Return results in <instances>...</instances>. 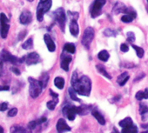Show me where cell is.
<instances>
[{"label": "cell", "instance_id": "26", "mask_svg": "<svg viewBox=\"0 0 148 133\" xmlns=\"http://www.w3.org/2000/svg\"><path fill=\"white\" fill-rule=\"evenodd\" d=\"M54 85H56L57 88L62 90L64 86V79L63 78H60V77H58L54 79Z\"/></svg>", "mask_w": 148, "mask_h": 133}, {"label": "cell", "instance_id": "12", "mask_svg": "<svg viewBox=\"0 0 148 133\" xmlns=\"http://www.w3.org/2000/svg\"><path fill=\"white\" fill-rule=\"evenodd\" d=\"M56 128H57V130H58V133H64V132H66V131H70L71 130V128L66 123L65 120L63 119V118H60L58 121L57 125H56Z\"/></svg>", "mask_w": 148, "mask_h": 133}, {"label": "cell", "instance_id": "6", "mask_svg": "<svg viewBox=\"0 0 148 133\" xmlns=\"http://www.w3.org/2000/svg\"><path fill=\"white\" fill-rule=\"evenodd\" d=\"M0 59H1V62H9L12 63V64H17L18 63H22L24 62V58L22 59H18L17 57L12 55L8 50H3L1 51V54H0Z\"/></svg>", "mask_w": 148, "mask_h": 133}, {"label": "cell", "instance_id": "37", "mask_svg": "<svg viewBox=\"0 0 148 133\" xmlns=\"http://www.w3.org/2000/svg\"><path fill=\"white\" fill-rule=\"evenodd\" d=\"M17 114H18V109L17 108H12L8 112V117H15Z\"/></svg>", "mask_w": 148, "mask_h": 133}, {"label": "cell", "instance_id": "25", "mask_svg": "<svg viewBox=\"0 0 148 133\" xmlns=\"http://www.w3.org/2000/svg\"><path fill=\"white\" fill-rule=\"evenodd\" d=\"M96 68H97V70L99 71V72H100L104 77H106V78H107L108 79H111V76L108 74V72H106V70L105 69V67L102 65V64H97L96 65Z\"/></svg>", "mask_w": 148, "mask_h": 133}, {"label": "cell", "instance_id": "2", "mask_svg": "<svg viewBox=\"0 0 148 133\" xmlns=\"http://www.w3.org/2000/svg\"><path fill=\"white\" fill-rule=\"evenodd\" d=\"M52 5L51 0H40L38 8H37V19L38 21L41 22L44 19V15L49 12Z\"/></svg>", "mask_w": 148, "mask_h": 133}, {"label": "cell", "instance_id": "11", "mask_svg": "<svg viewBox=\"0 0 148 133\" xmlns=\"http://www.w3.org/2000/svg\"><path fill=\"white\" fill-rule=\"evenodd\" d=\"M32 14L29 11H24L19 17V22L22 25H28L32 22Z\"/></svg>", "mask_w": 148, "mask_h": 133}, {"label": "cell", "instance_id": "44", "mask_svg": "<svg viewBox=\"0 0 148 133\" xmlns=\"http://www.w3.org/2000/svg\"><path fill=\"white\" fill-rule=\"evenodd\" d=\"M144 92H145V99H148V88H146L144 91Z\"/></svg>", "mask_w": 148, "mask_h": 133}, {"label": "cell", "instance_id": "28", "mask_svg": "<svg viewBox=\"0 0 148 133\" xmlns=\"http://www.w3.org/2000/svg\"><path fill=\"white\" fill-rule=\"evenodd\" d=\"M33 47V39L32 38H28L23 44H22V48L25 50H30Z\"/></svg>", "mask_w": 148, "mask_h": 133}, {"label": "cell", "instance_id": "3", "mask_svg": "<svg viewBox=\"0 0 148 133\" xmlns=\"http://www.w3.org/2000/svg\"><path fill=\"white\" fill-rule=\"evenodd\" d=\"M28 80L30 83V88H29L30 95L32 98H37L40 95V93L42 92V90L44 88L39 80L34 79L32 78H29Z\"/></svg>", "mask_w": 148, "mask_h": 133}, {"label": "cell", "instance_id": "42", "mask_svg": "<svg viewBox=\"0 0 148 133\" xmlns=\"http://www.w3.org/2000/svg\"><path fill=\"white\" fill-rule=\"evenodd\" d=\"M26 33H27V32H26L25 31H24L23 32H21V33L18 35V38H18V40H21V39H23V38H24V37L26 35Z\"/></svg>", "mask_w": 148, "mask_h": 133}, {"label": "cell", "instance_id": "19", "mask_svg": "<svg viewBox=\"0 0 148 133\" xmlns=\"http://www.w3.org/2000/svg\"><path fill=\"white\" fill-rule=\"evenodd\" d=\"M45 121H47V118L45 117H41V118H39V119H38V120L31 121V122L28 123V128H30V129L32 130H34L38 125H39V124L45 123Z\"/></svg>", "mask_w": 148, "mask_h": 133}, {"label": "cell", "instance_id": "4", "mask_svg": "<svg viewBox=\"0 0 148 133\" xmlns=\"http://www.w3.org/2000/svg\"><path fill=\"white\" fill-rule=\"evenodd\" d=\"M63 114L70 120L72 121L75 119L76 115L77 114H81V106H74V105H71V104H67L64 105L63 107Z\"/></svg>", "mask_w": 148, "mask_h": 133}, {"label": "cell", "instance_id": "33", "mask_svg": "<svg viewBox=\"0 0 148 133\" xmlns=\"http://www.w3.org/2000/svg\"><path fill=\"white\" fill-rule=\"evenodd\" d=\"M58 103V98H54L53 100H51L49 102H47V108L51 110H53L57 105V104Z\"/></svg>", "mask_w": 148, "mask_h": 133}, {"label": "cell", "instance_id": "20", "mask_svg": "<svg viewBox=\"0 0 148 133\" xmlns=\"http://www.w3.org/2000/svg\"><path fill=\"white\" fill-rule=\"evenodd\" d=\"M128 79H129V76L127 72H124L121 75H119V77L118 78V83L120 86H124L125 84L128 81Z\"/></svg>", "mask_w": 148, "mask_h": 133}, {"label": "cell", "instance_id": "16", "mask_svg": "<svg viewBox=\"0 0 148 133\" xmlns=\"http://www.w3.org/2000/svg\"><path fill=\"white\" fill-rule=\"evenodd\" d=\"M70 32L71 33L72 36L78 37V35L79 33V25L77 23V20L72 19L71 21V24H70Z\"/></svg>", "mask_w": 148, "mask_h": 133}, {"label": "cell", "instance_id": "41", "mask_svg": "<svg viewBox=\"0 0 148 133\" xmlns=\"http://www.w3.org/2000/svg\"><path fill=\"white\" fill-rule=\"evenodd\" d=\"M10 90V87L8 85H0V91H9Z\"/></svg>", "mask_w": 148, "mask_h": 133}, {"label": "cell", "instance_id": "45", "mask_svg": "<svg viewBox=\"0 0 148 133\" xmlns=\"http://www.w3.org/2000/svg\"><path fill=\"white\" fill-rule=\"evenodd\" d=\"M3 62H0V76L2 75V72H3Z\"/></svg>", "mask_w": 148, "mask_h": 133}, {"label": "cell", "instance_id": "14", "mask_svg": "<svg viewBox=\"0 0 148 133\" xmlns=\"http://www.w3.org/2000/svg\"><path fill=\"white\" fill-rule=\"evenodd\" d=\"M44 40L45 42V44H46L47 49L49 50V51H51V52L55 51V50H56V44H55L54 41L52 40V38H51V36L48 35V34H45L44 36Z\"/></svg>", "mask_w": 148, "mask_h": 133}, {"label": "cell", "instance_id": "7", "mask_svg": "<svg viewBox=\"0 0 148 133\" xmlns=\"http://www.w3.org/2000/svg\"><path fill=\"white\" fill-rule=\"evenodd\" d=\"M94 38V30L92 27H87L83 34V38H82V44L86 48L89 49L90 45L93 40Z\"/></svg>", "mask_w": 148, "mask_h": 133}, {"label": "cell", "instance_id": "38", "mask_svg": "<svg viewBox=\"0 0 148 133\" xmlns=\"http://www.w3.org/2000/svg\"><path fill=\"white\" fill-rule=\"evenodd\" d=\"M8 109V103L4 102L2 104H0V111H5Z\"/></svg>", "mask_w": 148, "mask_h": 133}, {"label": "cell", "instance_id": "5", "mask_svg": "<svg viewBox=\"0 0 148 133\" xmlns=\"http://www.w3.org/2000/svg\"><path fill=\"white\" fill-rule=\"evenodd\" d=\"M53 17L55 19V22L58 25L60 29L64 31V25H65V21H66V17L65 13L63 8H58L53 12Z\"/></svg>", "mask_w": 148, "mask_h": 133}, {"label": "cell", "instance_id": "49", "mask_svg": "<svg viewBox=\"0 0 148 133\" xmlns=\"http://www.w3.org/2000/svg\"><path fill=\"white\" fill-rule=\"evenodd\" d=\"M147 3H148V0H147Z\"/></svg>", "mask_w": 148, "mask_h": 133}, {"label": "cell", "instance_id": "35", "mask_svg": "<svg viewBox=\"0 0 148 133\" xmlns=\"http://www.w3.org/2000/svg\"><path fill=\"white\" fill-rule=\"evenodd\" d=\"M104 35H106V37H112V36H115L116 33H115L112 30L106 29V30L104 31Z\"/></svg>", "mask_w": 148, "mask_h": 133}, {"label": "cell", "instance_id": "17", "mask_svg": "<svg viewBox=\"0 0 148 133\" xmlns=\"http://www.w3.org/2000/svg\"><path fill=\"white\" fill-rule=\"evenodd\" d=\"M136 18V12L132 10V11H129L127 12V13L125 15H124L122 18H121V20L122 22L124 23H130L132 22L134 18Z\"/></svg>", "mask_w": 148, "mask_h": 133}, {"label": "cell", "instance_id": "43", "mask_svg": "<svg viewBox=\"0 0 148 133\" xmlns=\"http://www.w3.org/2000/svg\"><path fill=\"white\" fill-rule=\"evenodd\" d=\"M50 92H51V95L54 98H58V94H57V93H55V92H54V91H52L51 90H50Z\"/></svg>", "mask_w": 148, "mask_h": 133}, {"label": "cell", "instance_id": "47", "mask_svg": "<svg viewBox=\"0 0 148 133\" xmlns=\"http://www.w3.org/2000/svg\"><path fill=\"white\" fill-rule=\"evenodd\" d=\"M112 133H119V131H118V130H117L114 128V132H112Z\"/></svg>", "mask_w": 148, "mask_h": 133}, {"label": "cell", "instance_id": "15", "mask_svg": "<svg viewBox=\"0 0 148 133\" xmlns=\"http://www.w3.org/2000/svg\"><path fill=\"white\" fill-rule=\"evenodd\" d=\"M11 133H32V130L30 128H25L16 124L11 128Z\"/></svg>", "mask_w": 148, "mask_h": 133}, {"label": "cell", "instance_id": "32", "mask_svg": "<svg viewBox=\"0 0 148 133\" xmlns=\"http://www.w3.org/2000/svg\"><path fill=\"white\" fill-rule=\"evenodd\" d=\"M68 91H69V95H70V97H71V98L72 99V100H74V101H78V102H80V99L79 98H77V96H76V91H75V90H74L73 88H69V90H68Z\"/></svg>", "mask_w": 148, "mask_h": 133}, {"label": "cell", "instance_id": "10", "mask_svg": "<svg viewBox=\"0 0 148 133\" xmlns=\"http://www.w3.org/2000/svg\"><path fill=\"white\" fill-rule=\"evenodd\" d=\"M23 58L27 65H33L40 61V57L37 52H31L26 57H24Z\"/></svg>", "mask_w": 148, "mask_h": 133}, {"label": "cell", "instance_id": "40", "mask_svg": "<svg viewBox=\"0 0 148 133\" xmlns=\"http://www.w3.org/2000/svg\"><path fill=\"white\" fill-rule=\"evenodd\" d=\"M11 71H12L14 74H16V75H20V74H21V73H20V71L18 70V68L15 67V66H12V67L11 68Z\"/></svg>", "mask_w": 148, "mask_h": 133}, {"label": "cell", "instance_id": "46", "mask_svg": "<svg viewBox=\"0 0 148 133\" xmlns=\"http://www.w3.org/2000/svg\"><path fill=\"white\" fill-rule=\"evenodd\" d=\"M0 133H5V130H4V128L0 125Z\"/></svg>", "mask_w": 148, "mask_h": 133}, {"label": "cell", "instance_id": "48", "mask_svg": "<svg viewBox=\"0 0 148 133\" xmlns=\"http://www.w3.org/2000/svg\"><path fill=\"white\" fill-rule=\"evenodd\" d=\"M28 1H30V2H32V1H34V0H28Z\"/></svg>", "mask_w": 148, "mask_h": 133}, {"label": "cell", "instance_id": "22", "mask_svg": "<svg viewBox=\"0 0 148 133\" xmlns=\"http://www.w3.org/2000/svg\"><path fill=\"white\" fill-rule=\"evenodd\" d=\"M92 113L93 117L97 119V121H98L101 125L106 124V120H105L104 117H103V116H102L99 111H97V110H92Z\"/></svg>", "mask_w": 148, "mask_h": 133}, {"label": "cell", "instance_id": "8", "mask_svg": "<svg viewBox=\"0 0 148 133\" xmlns=\"http://www.w3.org/2000/svg\"><path fill=\"white\" fill-rule=\"evenodd\" d=\"M106 0H95L92 8H91V15L93 18L99 17L101 14L102 7L106 5Z\"/></svg>", "mask_w": 148, "mask_h": 133}, {"label": "cell", "instance_id": "30", "mask_svg": "<svg viewBox=\"0 0 148 133\" xmlns=\"http://www.w3.org/2000/svg\"><path fill=\"white\" fill-rule=\"evenodd\" d=\"M132 47L135 50V51H136V53H137V56H138L139 58L143 57L144 53H145L143 48H141V47H139V46H137V45H135V44H132Z\"/></svg>", "mask_w": 148, "mask_h": 133}, {"label": "cell", "instance_id": "34", "mask_svg": "<svg viewBox=\"0 0 148 133\" xmlns=\"http://www.w3.org/2000/svg\"><path fill=\"white\" fill-rule=\"evenodd\" d=\"M126 36H127V39L130 43H133L135 41V34L132 31H129L126 33Z\"/></svg>", "mask_w": 148, "mask_h": 133}, {"label": "cell", "instance_id": "27", "mask_svg": "<svg viewBox=\"0 0 148 133\" xmlns=\"http://www.w3.org/2000/svg\"><path fill=\"white\" fill-rule=\"evenodd\" d=\"M98 57H99L101 61L106 62V61L109 59L110 55H109V53H108V51H107V50H101V51L99 53Z\"/></svg>", "mask_w": 148, "mask_h": 133}, {"label": "cell", "instance_id": "39", "mask_svg": "<svg viewBox=\"0 0 148 133\" xmlns=\"http://www.w3.org/2000/svg\"><path fill=\"white\" fill-rule=\"evenodd\" d=\"M120 50H121V51H123V52H127L128 50H129V47H128V45H127L126 44H122L120 45Z\"/></svg>", "mask_w": 148, "mask_h": 133}, {"label": "cell", "instance_id": "24", "mask_svg": "<svg viewBox=\"0 0 148 133\" xmlns=\"http://www.w3.org/2000/svg\"><path fill=\"white\" fill-rule=\"evenodd\" d=\"M64 50H65L68 53L73 54V53H75V51H76V47H75V45H74L73 44L67 43V44H65V45L64 47Z\"/></svg>", "mask_w": 148, "mask_h": 133}, {"label": "cell", "instance_id": "21", "mask_svg": "<svg viewBox=\"0 0 148 133\" xmlns=\"http://www.w3.org/2000/svg\"><path fill=\"white\" fill-rule=\"evenodd\" d=\"M137 130H138V129H137L136 125H134L132 123L131 125L123 127L121 133H137Z\"/></svg>", "mask_w": 148, "mask_h": 133}, {"label": "cell", "instance_id": "36", "mask_svg": "<svg viewBox=\"0 0 148 133\" xmlns=\"http://www.w3.org/2000/svg\"><path fill=\"white\" fill-rule=\"evenodd\" d=\"M136 98L138 99V100H142V99H144L145 98V92L144 91H138L137 92V94H136Z\"/></svg>", "mask_w": 148, "mask_h": 133}, {"label": "cell", "instance_id": "23", "mask_svg": "<svg viewBox=\"0 0 148 133\" xmlns=\"http://www.w3.org/2000/svg\"><path fill=\"white\" fill-rule=\"evenodd\" d=\"M140 114L142 117V120L145 121L148 118V107L145 106V104H141L140 105Z\"/></svg>", "mask_w": 148, "mask_h": 133}, {"label": "cell", "instance_id": "31", "mask_svg": "<svg viewBox=\"0 0 148 133\" xmlns=\"http://www.w3.org/2000/svg\"><path fill=\"white\" fill-rule=\"evenodd\" d=\"M132 123H132V120L131 117H126V118L121 120V121L119 123V124L122 128H123V127H125V126H128V125H131V124H132Z\"/></svg>", "mask_w": 148, "mask_h": 133}, {"label": "cell", "instance_id": "13", "mask_svg": "<svg viewBox=\"0 0 148 133\" xmlns=\"http://www.w3.org/2000/svg\"><path fill=\"white\" fill-rule=\"evenodd\" d=\"M71 57L65 53L64 54L63 53L61 56V63H60L61 68L63 70H64L65 72H68L69 71V63H71Z\"/></svg>", "mask_w": 148, "mask_h": 133}, {"label": "cell", "instance_id": "1", "mask_svg": "<svg viewBox=\"0 0 148 133\" xmlns=\"http://www.w3.org/2000/svg\"><path fill=\"white\" fill-rule=\"evenodd\" d=\"M71 85L78 94L83 96L90 95L92 90V83L87 76H82L81 78H79L78 73L74 72L71 78Z\"/></svg>", "mask_w": 148, "mask_h": 133}, {"label": "cell", "instance_id": "18", "mask_svg": "<svg viewBox=\"0 0 148 133\" xmlns=\"http://www.w3.org/2000/svg\"><path fill=\"white\" fill-rule=\"evenodd\" d=\"M113 12H114L116 14L123 13V12L127 13L128 9L126 8V6H125L124 4H122V3H117V4L115 5L114 8H113Z\"/></svg>", "mask_w": 148, "mask_h": 133}, {"label": "cell", "instance_id": "29", "mask_svg": "<svg viewBox=\"0 0 148 133\" xmlns=\"http://www.w3.org/2000/svg\"><path fill=\"white\" fill-rule=\"evenodd\" d=\"M39 81H40L43 88H45L47 84H48V81H49V75L47 73H43L40 79H39Z\"/></svg>", "mask_w": 148, "mask_h": 133}, {"label": "cell", "instance_id": "9", "mask_svg": "<svg viewBox=\"0 0 148 133\" xmlns=\"http://www.w3.org/2000/svg\"><path fill=\"white\" fill-rule=\"evenodd\" d=\"M0 24H1V37L3 38H6L9 30H10V25H9V19L5 16V13L0 14Z\"/></svg>", "mask_w": 148, "mask_h": 133}]
</instances>
